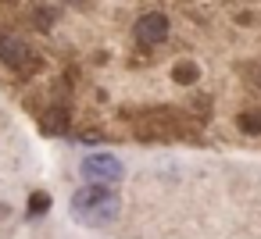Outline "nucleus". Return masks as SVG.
<instances>
[{"label":"nucleus","mask_w":261,"mask_h":239,"mask_svg":"<svg viewBox=\"0 0 261 239\" xmlns=\"http://www.w3.org/2000/svg\"><path fill=\"white\" fill-rule=\"evenodd\" d=\"M65 4H79V0H65Z\"/></svg>","instance_id":"obj_9"},{"label":"nucleus","mask_w":261,"mask_h":239,"mask_svg":"<svg viewBox=\"0 0 261 239\" xmlns=\"http://www.w3.org/2000/svg\"><path fill=\"white\" fill-rule=\"evenodd\" d=\"M29 57H33V50H29L25 40H18V36H0V61H4V65L22 68Z\"/></svg>","instance_id":"obj_4"},{"label":"nucleus","mask_w":261,"mask_h":239,"mask_svg":"<svg viewBox=\"0 0 261 239\" xmlns=\"http://www.w3.org/2000/svg\"><path fill=\"white\" fill-rule=\"evenodd\" d=\"M47 118H50V122H47V129H54V132H65V111H50Z\"/></svg>","instance_id":"obj_8"},{"label":"nucleus","mask_w":261,"mask_h":239,"mask_svg":"<svg viewBox=\"0 0 261 239\" xmlns=\"http://www.w3.org/2000/svg\"><path fill=\"white\" fill-rule=\"evenodd\" d=\"M118 203H122V200L111 193V186L90 182L86 189H79V193L72 196V214H75L79 221H90V225H108V221L118 218Z\"/></svg>","instance_id":"obj_1"},{"label":"nucleus","mask_w":261,"mask_h":239,"mask_svg":"<svg viewBox=\"0 0 261 239\" xmlns=\"http://www.w3.org/2000/svg\"><path fill=\"white\" fill-rule=\"evenodd\" d=\"M236 125H240V132H247V136H261V111H243Z\"/></svg>","instance_id":"obj_5"},{"label":"nucleus","mask_w":261,"mask_h":239,"mask_svg":"<svg viewBox=\"0 0 261 239\" xmlns=\"http://www.w3.org/2000/svg\"><path fill=\"white\" fill-rule=\"evenodd\" d=\"M175 79L179 82H197V65H179L175 68Z\"/></svg>","instance_id":"obj_7"},{"label":"nucleus","mask_w":261,"mask_h":239,"mask_svg":"<svg viewBox=\"0 0 261 239\" xmlns=\"http://www.w3.org/2000/svg\"><path fill=\"white\" fill-rule=\"evenodd\" d=\"M83 178L97 186H118L122 182V161L111 154H90L83 157Z\"/></svg>","instance_id":"obj_2"},{"label":"nucleus","mask_w":261,"mask_h":239,"mask_svg":"<svg viewBox=\"0 0 261 239\" xmlns=\"http://www.w3.org/2000/svg\"><path fill=\"white\" fill-rule=\"evenodd\" d=\"M47 207H50V196H47V193H33V196H29V211H33V214H43Z\"/></svg>","instance_id":"obj_6"},{"label":"nucleus","mask_w":261,"mask_h":239,"mask_svg":"<svg viewBox=\"0 0 261 239\" xmlns=\"http://www.w3.org/2000/svg\"><path fill=\"white\" fill-rule=\"evenodd\" d=\"M133 33H136V40H140V43L158 47V43H165V40H168L172 25H168V18H165L161 11H147V15H140V18H136Z\"/></svg>","instance_id":"obj_3"}]
</instances>
